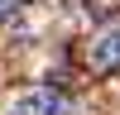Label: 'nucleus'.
Returning a JSON list of instances; mask_svg holds the SVG:
<instances>
[{"instance_id":"f257e3e1","label":"nucleus","mask_w":120,"mask_h":115,"mask_svg":"<svg viewBox=\"0 0 120 115\" xmlns=\"http://www.w3.org/2000/svg\"><path fill=\"white\" fill-rule=\"evenodd\" d=\"M86 58H91L96 72H111V67H120V24L101 29V34L91 38V48H86Z\"/></svg>"},{"instance_id":"f03ea898","label":"nucleus","mask_w":120,"mask_h":115,"mask_svg":"<svg viewBox=\"0 0 120 115\" xmlns=\"http://www.w3.org/2000/svg\"><path fill=\"white\" fill-rule=\"evenodd\" d=\"M67 101L58 91H24L15 105H10V115H63Z\"/></svg>"},{"instance_id":"7ed1b4c3","label":"nucleus","mask_w":120,"mask_h":115,"mask_svg":"<svg viewBox=\"0 0 120 115\" xmlns=\"http://www.w3.org/2000/svg\"><path fill=\"white\" fill-rule=\"evenodd\" d=\"M24 14V0H0V19H19Z\"/></svg>"}]
</instances>
